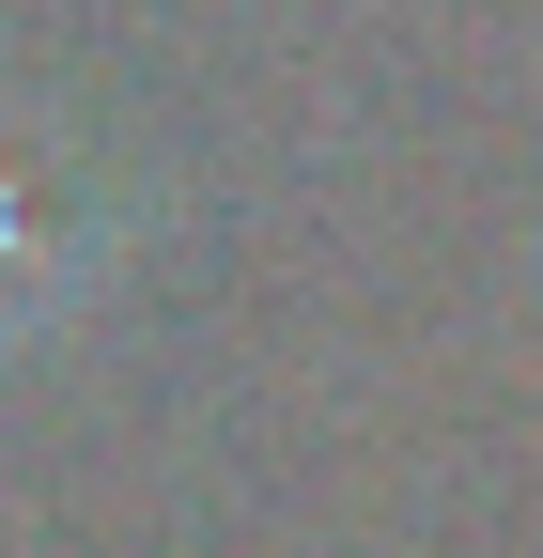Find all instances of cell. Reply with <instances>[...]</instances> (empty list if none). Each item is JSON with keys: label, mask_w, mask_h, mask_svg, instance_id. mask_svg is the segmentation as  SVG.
<instances>
[{"label": "cell", "mask_w": 543, "mask_h": 558, "mask_svg": "<svg viewBox=\"0 0 543 558\" xmlns=\"http://www.w3.org/2000/svg\"><path fill=\"white\" fill-rule=\"evenodd\" d=\"M94 156L62 140L47 109H16L0 94V341H32L62 295L94 279Z\"/></svg>", "instance_id": "cell-1"}]
</instances>
